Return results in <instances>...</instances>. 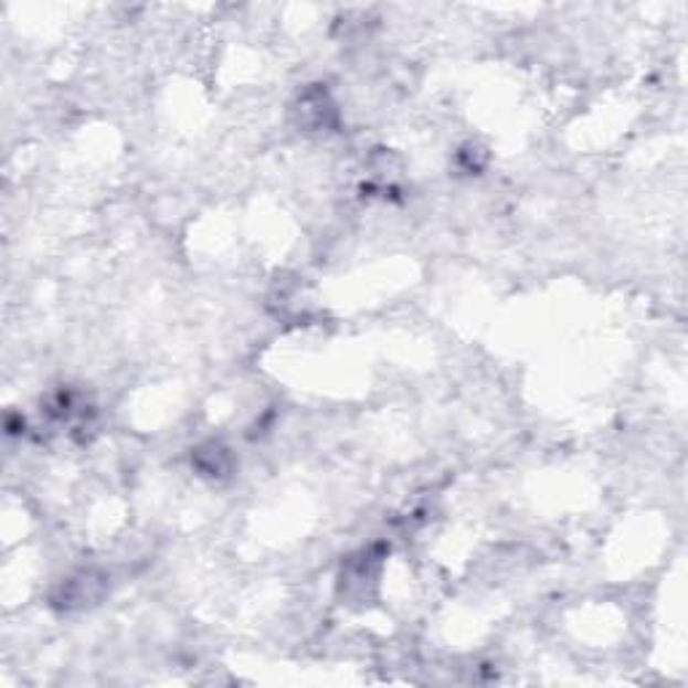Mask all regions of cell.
<instances>
[{
  "mask_svg": "<svg viewBox=\"0 0 688 688\" xmlns=\"http://www.w3.org/2000/svg\"><path fill=\"white\" fill-rule=\"evenodd\" d=\"M334 119H337V105L320 86L304 89L299 100L294 103V121L299 124L304 133H326Z\"/></svg>",
  "mask_w": 688,
  "mask_h": 688,
  "instance_id": "cell-2",
  "label": "cell"
},
{
  "mask_svg": "<svg viewBox=\"0 0 688 688\" xmlns=\"http://www.w3.org/2000/svg\"><path fill=\"white\" fill-rule=\"evenodd\" d=\"M191 463L200 470V476H208V479H226V476L232 474V455H229L226 446L219 442L202 444L200 449L191 455Z\"/></svg>",
  "mask_w": 688,
  "mask_h": 688,
  "instance_id": "cell-3",
  "label": "cell"
},
{
  "mask_svg": "<svg viewBox=\"0 0 688 688\" xmlns=\"http://www.w3.org/2000/svg\"><path fill=\"white\" fill-rule=\"evenodd\" d=\"M105 592H108V575L100 570H78L62 581L54 594V605L62 611H86L100 603Z\"/></svg>",
  "mask_w": 688,
  "mask_h": 688,
  "instance_id": "cell-1",
  "label": "cell"
}]
</instances>
